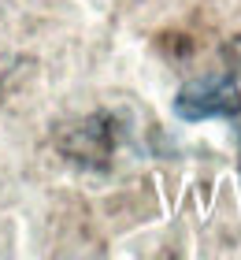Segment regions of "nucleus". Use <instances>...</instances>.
I'll list each match as a JSON object with an SVG mask.
<instances>
[{
    "instance_id": "obj_1",
    "label": "nucleus",
    "mask_w": 241,
    "mask_h": 260,
    "mask_svg": "<svg viewBox=\"0 0 241 260\" xmlns=\"http://www.w3.org/2000/svg\"><path fill=\"white\" fill-rule=\"evenodd\" d=\"M237 112H241V89L230 75H204L189 86H182L175 97V115L186 123L234 119Z\"/></svg>"
},
{
    "instance_id": "obj_2",
    "label": "nucleus",
    "mask_w": 241,
    "mask_h": 260,
    "mask_svg": "<svg viewBox=\"0 0 241 260\" xmlns=\"http://www.w3.org/2000/svg\"><path fill=\"white\" fill-rule=\"evenodd\" d=\"M67 152H75V156H108L112 152V134H108V126L100 123H82L75 126V145H67Z\"/></svg>"
},
{
    "instance_id": "obj_3",
    "label": "nucleus",
    "mask_w": 241,
    "mask_h": 260,
    "mask_svg": "<svg viewBox=\"0 0 241 260\" xmlns=\"http://www.w3.org/2000/svg\"><path fill=\"white\" fill-rule=\"evenodd\" d=\"M30 71V60H19V56H0V104L11 93V86H19V78Z\"/></svg>"
}]
</instances>
